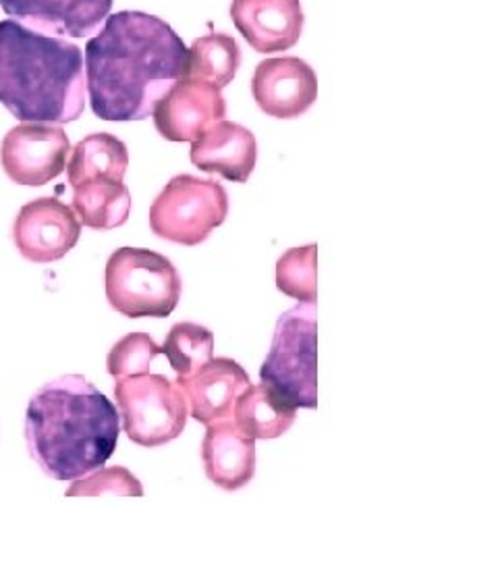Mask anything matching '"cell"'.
<instances>
[{
  "mask_svg": "<svg viewBox=\"0 0 498 561\" xmlns=\"http://www.w3.org/2000/svg\"><path fill=\"white\" fill-rule=\"evenodd\" d=\"M162 354L169 358L177 379H187L215 356V335L196 322H177L169 331Z\"/></svg>",
  "mask_w": 498,
  "mask_h": 561,
  "instance_id": "44dd1931",
  "label": "cell"
},
{
  "mask_svg": "<svg viewBox=\"0 0 498 561\" xmlns=\"http://www.w3.org/2000/svg\"><path fill=\"white\" fill-rule=\"evenodd\" d=\"M0 102L27 123H71L85 106L80 46L20 21H0Z\"/></svg>",
  "mask_w": 498,
  "mask_h": 561,
  "instance_id": "3957f363",
  "label": "cell"
},
{
  "mask_svg": "<svg viewBox=\"0 0 498 561\" xmlns=\"http://www.w3.org/2000/svg\"><path fill=\"white\" fill-rule=\"evenodd\" d=\"M231 20L256 53L273 55L298 44L305 18L299 0H233Z\"/></svg>",
  "mask_w": 498,
  "mask_h": 561,
  "instance_id": "4fadbf2b",
  "label": "cell"
},
{
  "mask_svg": "<svg viewBox=\"0 0 498 561\" xmlns=\"http://www.w3.org/2000/svg\"><path fill=\"white\" fill-rule=\"evenodd\" d=\"M229 215V194L219 181L177 175L150 206V229L160 240L199 245Z\"/></svg>",
  "mask_w": 498,
  "mask_h": 561,
  "instance_id": "52a82bcc",
  "label": "cell"
},
{
  "mask_svg": "<svg viewBox=\"0 0 498 561\" xmlns=\"http://www.w3.org/2000/svg\"><path fill=\"white\" fill-rule=\"evenodd\" d=\"M177 382L189 403V416L206 426L229 419L238 398L252 385L247 373L231 358H212L198 373Z\"/></svg>",
  "mask_w": 498,
  "mask_h": 561,
  "instance_id": "9a60e30c",
  "label": "cell"
},
{
  "mask_svg": "<svg viewBox=\"0 0 498 561\" xmlns=\"http://www.w3.org/2000/svg\"><path fill=\"white\" fill-rule=\"evenodd\" d=\"M206 477L224 491H238L256 477V442L233 419L210 422L201 442Z\"/></svg>",
  "mask_w": 498,
  "mask_h": 561,
  "instance_id": "2e32d148",
  "label": "cell"
},
{
  "mask_svg": "<svg viewBox=\"0 0 498 561\" xmlns=\"http://www.w3.org/2000/svg\"><path fill=\"white\" fill-rule=\"evenodd\" d=\"M187 71V46L166 21L120 11L85 44V88L94 115L141 121Z\"/></svg>",
  "mask_w": 498,
  "mask_h": 561,
  "instance_id": "6da1fadb",
  "label": "cell"
},
{
  "mask_svg": "<svg viewBox=\"0 0 498 561\" xmlns=\"http://www.w3.org/2000/svg\"><path fill=\"white\" fill-rule=\"evenodd\" d=\"M154 125L169 141H196L224 119L227 102L220 88L208 81L183 78L154 106Z\"/></svg>",
  "mask_w": 498,
  "mask_h": 561,
  "instance_id": "30bf717a",
  "label": "cell"
},
{
  "mask_svg": "<svg viewBox=\"0 0 498 561\" xmlns=\"http://www.w3.org/2000/svg\"><path fill=\"white\" fill-rule=\"evenodd\" d=\"M160 354L162 347L148 333H129L113 345L106 358V368L108 375L115 379L143 375L150 373L152 362L157 360Z\"/></svg>",
  "mask_w": 498,
  "mask_h": 561,
  "instance_id": "603a6c76",
  "label": "cell"
},
{
  "mask_svg": "<svg viewBox=\"0 0 498 561\" xmlns=\"http://www.w3.org/2000/svg\"><path fill=\"white\" fill-rule=\"evenodd\" d=\"M80 236L76 210L57 198L27 202L13 225V241L21 256L38 264L65 259Z\"/></svg>",
  "mask_w": 498,
  "mask_h": 561,
  "instance_id": "9c48e42d",
  "label": "cell"
},
{
  "mask_svg": "<svg viewBox=\"0 0 498 561\" xmlns=\"http://www.w3.org/2000/svg\"><path fill=\"white\" fill-rule=\"evenodd\" d=\"M119 433L115 403L81 375L46 382L25 414L30 456L55 481H76L102 468Z\"/></svg>",
  "mask_w": 498,
  "mask_h": 561,
  "instance_id": "7a4b0ae2",
  "label": "cell"
},
{
  "mask_svg": "<svg viewBox=\"0 0 498 561\" xmlns=\"http://www.w3.org/2000/svg\"><path fill=\"white\" fill-rule=\"evenodd\" d=\"M71 141L59 125L23 123L0 146V162L9 180L20 185H46L62 175Z\"/></svg>",
  "mask_w": 498,
  "mask_h": 561,
  "instance_id": "ba28073f",
  "label": "cell"
},
{
  "mask_svg": "<svg viewBox=\"0 0 498 561\" xmlns=\"http://www.w3.org/2000/svg\"><path fill=\"white\" fill-rule=\"evenodd\" d=\"M73 210L83 227L117 229L129 219L131 194L123 181L96 178L73 187Z\"/></svg>",
  "mask_w": 498,
  "mask_h": 561,
  "instance_id": "ac0fdd59",
  "label": "cell"
},
{
  "mask_svg": "<svg viewBox=\"0 0 498 561\" xmlns=\"http://www.w3.org/2000/svg\"><path fill=\"white\" fill-rule=\"evenodd\" d=\"M252 94L262 113L275 119H298L319 99L316 71L298 57L259 62L252 80Z\"/></svg>",
  "mask_w": 498,
  "mask_h": 561,
  "instance_id": "8fae6325",
  "label": "cell"
},
{
  "mask_svg": "<svg viewBox=\"0 0 498 561\" xmlns=\"http://www.w3.org/2000/svg\"><path fill=\"white\" fill-rule=\"evenodd\" d=\"M241 65L240 44L227 34L204 36L187 48L185 78L224 88L238 76Z\"/></svg>",
  "mask_w": 498,
  "mask_h": 561,
  "instance_id": "ffe728a7",
  "label": "cell"
},
{
  "mask_svg": "<svg viewBox=\"0 0 498 561\" xmlns=\"http://www.w3.org/2000/svg\"><path fill=\"white\" fill-rule=\"evenodd\" d=\"M298 408L279 396L270 385H250L233 405V421L241 433L258 439H279L296 422Z\"/></svg>",
  "mask_w": 498,
  "mask_h": 561,
  "instance_id": "e0dca14e",
  "label": "cell"
},
{
  "mask_svg": "<svg viewBox=\"0 0 498 561\" xmlns=\"http://www.w3.org/2000/svg\"><path fill=\"white\" fill-rule=\"evenodd\" d=\"M21 25L57 38H85L106 21L113 0H0Z\"/></svg>",
  "mask_w": 498,
  "mask_h": 561,
  "instance_id": "7c38bea8",
  "label": "cell"
},
{
  "mask_svg": "<svg viewBox=\"0 0 498 561\" xmlns=\"http://www.w3.org/2000/svg\"><path fill=\"white\" fill-rule=\"evenodd\" d=\"M115 398L127 437L148 449L175 442L189 419V403L179 382L164 375L120 377Z\"/></svg>",
  "mask_w": 498,
  "mask_h": 561,
  "instance_id": "8992f818",
  "label": "cell"
},
{
  "mask_svg": "<svg viewBox=\"0 0 498 561\" xmlns=\"http://www.w3.org/2000/svg\"><path fill=\"white\" fill-rule=\"evenodd\" d=\"M316 243L293 248L277 262V287L299 304H316Z\"/></svg>",
  "mask_w": 498,
  "mask_h": 561,
  "instance_id": "7402d4cb",
  "label": "cell"
},
{
  "mask_svg": "<svg viewBox=\"0 0 498 561\" xmlns=\"http://www.w3.org/2000/svg\"><path fill=\"white\" fill-rule=\"evenodd\" d=\"M129 167V152L127 146L113 134H92L73 148L71 161L67 162V180L71 187L96 180L123 181L125 171Z\"/></svg>",
  "mask_w": 498,
  "mask_h": 561,
  "instance_id": "d6986e66",
  "label": "cell"
},
{
  "mask_svg": "<svg viewBox=\"0 0 498 561\" xmlns=\"http://www.w3.org/2000/svg\"><path fill=\"white\" fill-rule=\"evenodd\" d=\"M189 157L204 173L245 183L256 169L258 144L247 127L222 119L192 141Z\"/></svg>",
  "mask_w": 498,
  "mask_h": 561,
  "instance_id": "5bb4252c",
  "label": "cell"
},
{
  "mask_svg": "<svg viewBox=\"0 0 498 561\" xmlns=\"http://www.w3.org/2000/svg\"><path fill=\"white\" fill-rule=\"evenodd\" d=\"M316 304L287 310L275 329L259 379L296 408H316Z\"/></svg>",
  "mask_w": 498,
  "mask_h": 561,
  "instance_id": "5b68a950",
  "label": "cell"
},
{
  "mask_svg": "<svg viewBox=\"0 0 498 561\" xmlns=\"http://www.w3.org/2000/svg\"><path fill=\"white\" fill-rule=\"evenodd\" d=\"M106 300L129 319H166L181 300L179 271L166 256L120 248L106 262Z\"/></svg>",
  "mask_w": 498,
  "mask_h": 561,
  "instance_id": "277c9868",
  "label": "cell"
},
{
  "mask_svg": "<svg viewBox=\"0 0 498 561\" xmlns=\"http://www.w3.org/2000/svg\"><path fill=\"white\" fill-rule=\"evenodd\" d=\"M123 495V497H141L143 486L127 468H99L94 474H85L67 489V497H99V495Z\"/></svg>",
  "mask_w": 498,
  "mask_h": 561,
  "instance_id": "cb8c5ba5",
  "label": "cell"
}]
</instances>
